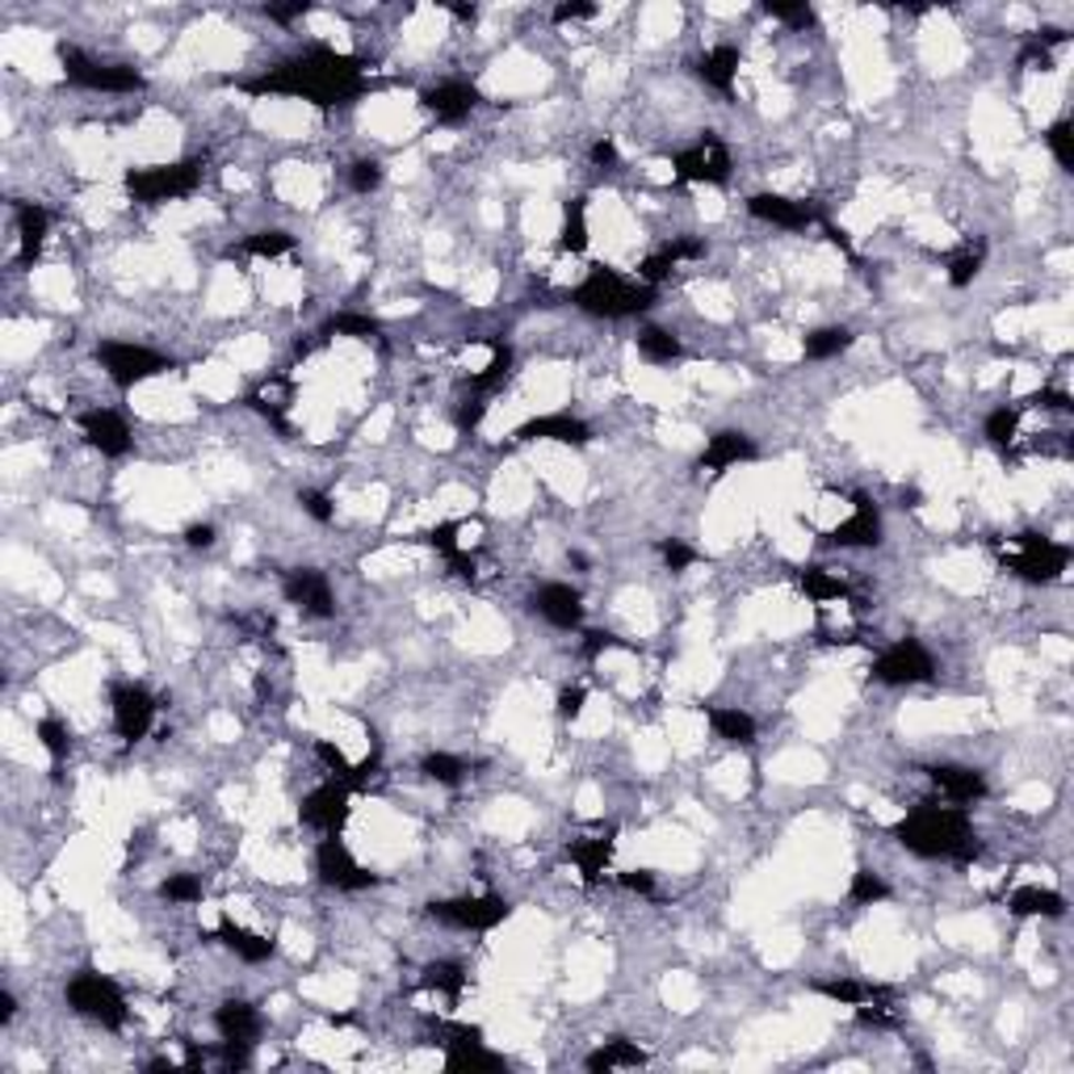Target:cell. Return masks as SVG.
I'll return each mask as SVG.
<instances>
[{
    "label": "cell",
    "instance_id": "1",
    "mask_svg": "<svg viewBox=\"0 0 1074 1074\" xmlns=\"http://www.w3.org/2000/svg\"><path fill=\"white\" fill-rule=\"evenodd\" d=\"M248 92H286V97H303L319 110L332 106H349L361 89H365V67L353 55H340L332 46H311L303 55H294L286 64H277L265 72L261 80L244 85Z\"/></svg>",
    "mask_w": 1074,
    "mask_h": 1074
},
{
    "label": "cell",
    "instance_id": "2",
    "mask_svg": "<svg viewBox=\"0 0 1074 1074\" xmlns=\"http://www.w3.org/2000/svg\"><path fill=\"white\" fill-rule=\"evenodd\" d=\"M895 840L923 861H962L965 865L983 852L965 806L953 802H919L907 819H898Z\"/></svg>",
    "mask_w": 1074,
    "mask_h": 1074
},
{
    "label": "cell",
    "instance_id": "3",
    "mask_svg": "<svg viewBox=\"0 0 1074 1074\" xmlns=\"http://www.w3.org/2000/svg\"><path fill=\"white\" fill-rule=\"evenodd\" d=\"M571 303L583 315H596V319H629V315H643L655 303V291L638 277H626L617 268L596 265L580 286L571 291Z\"/></svg>",
    "mask_w": 1074,
    "mask_h": 1074
},
{
    "label": "cell",
    "instance_id": "4",
    "mask_svg": "<svg viewBox=\"0 0 1074 1074\" xmlns=\"http://www.w3.org/2000/svg\"><path fill=\"white\" fill-rule=\"evenodd\" d=\"M64 999L76 1016H85V1020L101 1024V1029H122L127 1024V995H122V986L113 983V978H106V974H97V969L76 974L67 983Z\"/></svg>",
    "mask_w": 1074,
    "mask_h": 1074
},
{
    "label": "cell",
    "instance_id": "5",
    "mask_svg": "<svg viewBox=\"0 0 1074 1074\" xmlns=\"http://www.w3.org/2000/svg\"><path fill=\"white\" fill-rule=\"evenodd\" d=\"M201 185V160H177V164H152V168H131L127 173V194L139 206H160V201L189 198Z\"/></svg>",
    "mask_w": 1074,
    "mask_h": 1074
},
{
    "label": "cell",
    "instance_id": "6",
    "mask_svg": "<svg viewBox=\"0 0 1074 1074\" xmlns=\"http://www.w3.org/2000/svg\"><path fill=\"white\" fill-rule=\"evenodd\" d=\"M999 555H1004V567L1011 576H1020V580L1029 583H1053L1066 571V562H1071V550L1062 541L1041 534L1011 537L1007 546H999Z\"/></svg>",
    "mask_w": 1074,
    "mask_h": 1074
},
{
    "label": "cell",
    "instance_id": "7",
    "mask_svg": "<svg viewBox=\"0 0 1074 1074\" xmlns=\"http://www.w3.org/2000/svg\"><path fill=\"white\" fill-rule=\"evenodd\" d=\"M97 361L110 374L113 386H122V391L139 386V382L147 379H160L164 370H173V361L164 358V353L147 349V344H131V340H101L97 344Z\"/></svg>",
    "mask_w": 1074,
    "mask_h": 1074
},
{
    "label": "cell",
    "instance_id": "8",
    "mask_svg": "<svg viewBox=\"0 0 1074 1074\" xmlns=\"http://www.w3.org/2000/svg\"><path fill=\"white\" fill-rule=\"evenodd\" d=\"M59 64H64V76L72 85L92 92H139L147 89L143 72H134L127 64H101V59H89L85 51L76 46H59Z\"/></svg>",
    "mask_w": 1074,
    "mask_h": 1074
},
{
    "label": "cell",
    "instance_id": "9",
    "mask_svg": "<svg viewBox=\"0 0 1074 1074\" xmlns=\"http://www.w3.org/2000/svg\"><path fill=\"white\" fill-rule=\"evenodd\" d=\"M428 916L446 928H462V932H492L513 916V902L500 895L441 898V902H428Z\"/></svg>",
    "mask_w": 1074,
    "mask_h": 1074
},
{
    "label": "cell",
    "instance_id": "10",
    "mask_svg": "<svg viewBox=\"0 0 1074 1074\" xmlns=\"http://www.w3.org/2000/svg\"><path fill=\"white\" fill-rule=\"evenodd\" d=\"M936 676V659L919 638H902L895 647H886L873 659V680L890 684V689H907V684H923Z\"/></svg>",
    "mask_w": 1074,
    "mask_h": 1074
},
{
    "label": "cell",
    "instance_id": "11",
    "mask_svg": "<svg viewBox=\"0 0 1074 1074\" xmlns=\"http://www.w3.org/2000/svg\"><path fill=\"white\" fill-rule=\"evenodd\" d=\"M671 168H676V177L689 180V185H726L731 180V152H726V143L714 131H705L693 147L676 152Z\"/></svg>",
    "mask_w": 1074,
    "mask_h": 1074
},
{
    "label": "cell",
    "instance_id": "12",
    "mask_svg": "<svg viewBox=\"0 0 1074 1074\" xmlns=\"http://www.w3.org/2000/svg\"><path fill=\"white\" fill-rule=\"evenodd\" d=\"M315 873H319L324 886H336V890H370V886H379V873L365 869L358 856L349 852V844L336 840V835H328L319 844V852H315Z\"/></svg>",
    "mask_w": 1074,
    "mask_h": 1074
},
{
    "label": "cell",
    "instance_id": "13",
    "mask_svg": "<svg viewBox=\"0 0 1074 1074\" xmlns=\"http://www.w3.org/2000/svg\"><path fill=\"white\" fill-rule=\"evenodd\" d=\"M349 793H353V785H344L340 777L328 785H319V789H311L307 798H303V806H298V819L307 823V828L324 831V835H340V828H344V819H349Z\"/></svg>",
    "mask_w": 1074,
    "mask_h": 1074
},
{
    "label": "cell",
    "instance_id": "14",
    "mask_svg": "<svg viewBox=\"0 0 1074 1074\" xmlns=\"http://www.w3.org/2000/svg\"><path fill=\"white\" fill-rule=\"evenodd\" d=\"M110 710H113V731H118V738L139 743V738L152 731L160 705L143 684H118L110 697Z\"/></svg>",
    "mask_w": 1074,
    "mask_h": 1074
},
{
    "label": "cell",
    "instance_id": "15",
    "mask_svg": "<svg viewBox=\"0 0 1074 1074\" xmlns=\"http://www.w3.org/2000/svg\"><path fill=\"white\" fill-rule=\"evenodd\" d=\"M282 592H286V601L298 604L307 617H336L332 583H328L324 571H315V567H294V571H286Z\"/></svg>",
    "mask_w": 1074,
    "mask_h": 1074
},
{
    "label": "cell",
    "instance_id": "16",
    "mask_svg": "<svg viewBox=\"0 0 1074 1074\" xmlns=\"http://www.w3.org/2000/svg\"><path fill=\"white\" fill-rule=\"evenodd\" d=\"M747 210L760 219V223L785 227V231H806V227L819 223V210L810 201L785 198V194H752Z\"/></svg>",
    "mask_w": 1074,
    "mask_h": 1074
},
{
    "label": "cell",
    "instance_id": "17",
    "mask_svg": "<svg viewBox=\"0 0 1074 1074\" xmlns=\"http://www.w3.org/2000/svg\"><path fill=\"white\" fill-rule=\"evenodd\" d=\"M534 613L546 617L555 629H580L583 622V596L571 583H541L534 592Z\"/></svg>",
    "mask_w": 1074,
    "mask_h": 1074
},
{
    "label": "cell",
    "instance_id": "18",
    "mask_svg": "<svg viewBox=\"0 0 1074 1074\" xmlns=\"http://www.w3.org/2000/svg\"><path fill=\"white\" fill-rule=\"evenodd\" d=\"M80 432H85V441H89L97 453H106V458H122V453L131 449V425H127L118 412H110V407L85 412V416H80Z\"/></svg>",
    "mask_w": 1074,
    "mask_h": 1074
},
{
    "label": "cell",
    "instance_id": "19",
    "mask_svg": "<svg viewBox=\"0 0 1074 1074\" xmlns=\"http://www.w3.org/2000/svg\"><path fill=\"white\" fill-rule=\"evenodd\" d=\"M516 441H559V446H588L592 428L576 420L571 412H550V416H534L516 428Z\"/></svg>",
    "mask_w": 1074,
    "mask_h": 1074
},
{
    "label": "cell",
    "instance_id": "20",
    "mask_svg": "<svg viewBox=\"0 0 1074 1074\" xmlns=\"http://www.w3.org/2000/svg\"><path fill=\"white\" fill-rule=\"evenodd\" d=\"M420 101H425V110L432 113L437 122H462V118H470L474 106H479V89H474L470 80H441V85H432Z\"/></svg>",
    "mask_w": 1074,
    "mask_h": 1074
},
{
    "label": "cell",
    "instance_id": "21",
    "mask_svg": "<svg viewBox=\"0 0 1074 1074\" xmlns=\"http://www.w3.org/2000/svg\"><path fill=\"white\" fill-rule=\"evenodd\" d=\"M932 785L940 789V798L953 806H969L986 798V777L978 768H965V764H936L932 768Z\"/></svg>",
    "mask_w": 1074,
    "mask_h": 1074
},
{
    "label": "cell",
    "instance_id": "22",
    "mask_svg": "<svg viewBox=\"0 0 1074 1074\" xmlns=\"http://www.w3.org/2000/svg\"><path fill=\"white\" fill-rule=\"evenodd\" d=\"M752 458H756V441L747 432H738V428H726V432H714L705 441V449H701V470L722 474V470L738 467V462H752Z\"/></svg>",
    "mask_w": 1074,
    "mask_h": 1074
},
{
    "label": "cell",
    "instance_id": "23",
    "mask_svg": "<svg viewBox=\"0 0 1074 1074\" xmlns=\"http://www.w3.org/2000/svg\"><path fill=\"white\" fill-rule=\"evenodd\" d=\"M814 995H828L840 1007H890V990L873 983H856V978H814L810 983Z\"/></svg>",
    "mask_w": 1074,
    "mask_h": 1074
},
{
    "label": "cell",
    "instance_id": "24",
    "mask_svg": "<svg viewBox=\"0 0 1074 1074\" xmlns=\"http://www.w3.org/2000/svg\"><path fill=\"white\" fill-rule=\"evenodd\" d=\"M697 256H705V244L701 240H671L668 248H659V252H650L647 261H643V268H638V282H647L650 291L668 277L671 268H680L684 261H697Z\"/></svg>",
    "mask_w": 1074,
    "mask_h": 1074
},
{
    "label": "cell",
    "instance_id": "25",
    "mask_svg": "<svg viewBox=\"0 0 1074 1074\" xmlns=\"http://www.w3.org/2000/svg\"><path fill=\"white\" fill-rule=\"evenodd\" d=\"M831 541L835 546H877L881 541V516H877V508H873L865 495H856V508H852L848 520L835 525Z\"/></svg>",
    "mask_w": 1074,
    "mask_h": 1074
},
{
    "label": "cell",
    "instance_id": "26",
    "mask_svg": "<svg viewBox=\"0 0 1074 1074\" xmlns=\"http://www.w3.org/2000/svg\"><path fill=\"white\" fill-rule=\"evenodd\" d=\"M215 1029H219L223 1041H248L252 1045L261 1037V1011L248 1004V999H227L215 1011Z\"/></svg>",
    "mask_w": 1074,
    "mask_h": 1074
},
{
    "label": "cell",
    "instance_id": "27",
    "mask_svg": "<svg viewBox=\"0 0 1074 1074\" xmlns=\"http://www.w3.org/2000/svg\"><path fill=\"white\" fill-rule=\"evenodd\" d=\"M46 227H51V215H46L43 206H34V201L18 206V261L22 265H34V256L43 252Z\"/></svg>",
    "mask_w": 1074,
    "mask_h": 1074
},
{
    "label": "cell",
    "instance_id": "28",
    "mask_svg": "<svg viewBox=\"0 0 1074 1074\" xmlns=\"http://www.w3.org/2000/svg\"><path fill=\"white\" fill-rule=\"evenodd\" d=\"M583 1066L596 1074H609V1071H634V1066H647V1050H638L634 1041H626V1037H613V1041H604L601 1050H592L588 1057H583Z\"/></svg>",
    "mask_w": 1074,
    "mask_h": 1074
},
{
    "label": "cell",
    "instance_id": "29",
    "mask_svg": "<svg viewBox=\"0 0 1074 1074\" xmlns=\"http://www.w3.org/2000/svg\"><path fill=\"white\" fill-rule=\"evenodd\" d=\"M219 940H223L227 949L240 957V962H268L273 953H277V944L268 936H261V932H252V928H240V923H231V919H223L219 923Z\"/></svg>",
    "mask_w": 1074,
    "mask_h": 1074
},
{
    "label": "cell",
    "instance_id": "30",
    "mask_svg": "<svg viewBox=\"0 0 1074 1074\" xmlns=\"http://www.w3.org/2000/svg\"><path fill=\"white\" fill-rule=\"evenodd\" d=\"M697 76L710 85V89L717 92H731L735 89V76H738V51L735 46H710L701 59H697Z\"/></svg>",
    "mask_w": 1074,
    "mask_h": 1074
},
{
    "label": "cell",
    "instance_id": "31",
    "mask_svg": "<svg viewBox=\"0 0 1074 1074\" xmlns=\"http://www.w3.org/2000/svg\"><path fill=\"white\" fill-rule=\"evenodd\" d=\"M609 861H613V835H588V840H576V844H571V865L583 873L588 886L601 881V873L609 869Z\"/></svg>",
    "mask_w": 1074,
    "mask_h": 1074
},
{
    "label": "cell",
    "instance_id": "32",
    "mask_svg": "<svg viewBox=\"0 0 1074 1074\" xmlns=\"http://www.w3.org/2000/svg\"><path fill=\"white\" fill-rule=\"evenodd\" d=\"M1007 907L1016 916H1041V919L1066 916V898L1057 895V890H1045V886H1020V890H1011Z\"/></svg>",
    "mask_w": 1074,
    "mask_h": 1074
},
{
    "label": "cell",
    "instance_id": "33",
    "mask_svg": "<svg viewBox=\"0 0 1074 1074\" xmlns=\"http://www.w3.org/2000/svg\"><path fill=\"white\" fill-rule=\"evenodd\" d=\"M705 717H710L717 738H726L735 747H752L756 743V717L735 710V705H714V710H705Z\"/></svg>",
    "mask_w": 1074,
    "mask_h": 1074
},
{
    "label": "cell",
    "instance_id": "34",
    "mask_svg": "<svg viewBox=\"0 0 1074 1074\" xmlns=\"http://www.w3.org/2000/svg\"><path fill=\"white\" fill-rule=\"evenodd\" d=\"M852 328H844V324H828V328H814V332L802 340V353L810 361H831L840 358V353H848L852 349Z\"/></svg>",
    "mask_w": 1074,
    "mask_h": 1074
},
{
    "label": "cell",
    "instance_id": "35",
    "mask_svg": "<svg viewBox=\"0 0 1074 1074\" xmlns=\"http://www.w3.org/2000/svg\"><path fill=\"white\" fill-rule=\"evenodd\" d=\"M504 1057L492 1050H483V1041L474 1045H449L446 1050V1071H500Z\"/></svg>",
    "mask_w": 1074,
    "mask_h": 1074
},
{
    "label": "cell",
    "instance_id": "36",
    "mask_svg": "<svg viewBox=\"0 0 1074 1074\" xmlns=\"http://www.w3.org/2000/svg\"><path fill=\"white\" fill-rule=\"evenodd\" d=\"M420 983H425L428 990H437V995H446V999H458V995L467 990V969H462L458 962H428Z\"/></svg>",
    "mask_w": 1074,
    "mask_h": 1074
},
{
    "label": "cell",
    "instance_id": "37",
    "mask_svg": "<svg viewBox=\"0 0 1074 1074\" xmlns=\"http://www.w3.org/2000/svg\"><path fill=\"white\" fill-rule=\"evenodd\" d=\"M294 248V235L291 231H282V227H268V231H252L244 244H240V252L244 256H261V261H273V256H286Z\"/></svg>",
    "mask_w": 1074,
    "mask_h": 1074
},
{
    "label": "cell",
    "instance_id": "38",
    "mask_svg": "<svg viewBox=\"0 0 1074 1074\" xmlns=\"http://www.w3.org/2000/svg\"><path fill=\"white\" fill-rule=\"evenodd\" d=\"M559 248L562 252H583L588 248V206H583V198L567 201V210H562Z\"/></svg>",
    "mask_w": 1074,
    "mask_h": 1074
},
{
    "label": "cell",
    "instance_id": "39",
    "mask_svg": "<svg viewBox=\"0 0 1074 1074\" xmlns=\"http://www.w3.org/2000/svg\"><path fill=\"white\" fill-rule=\"evenodd\" d=\"M638 353L647 361H655V365H668V361L680 358V340L668 328H643L638 332Z\"/></svg>",
    "mask_w": 1074,
    "mask_h": 1074
},
{
    "label": "cell",
    "instance_id": "40",
    "mask_svg": "<svg viewBox=\"0 0 1074 1074\" xmlns=\"http://www.w3.org/2000/svg\"><path fill=\"white\" fill-rule=\"evenodd\" d=\"M798 583H802L806 596H810V601H819V604L840 601V596H844V580H840V576H831L828 567H806Z\"/></svg>",
    "mask_w": 1074,
    "mask_h": 1074
},
{
    "label": "cell",
    "instance_id": "41",
    "mask_svg": "<svg viewBox=\"0 0 1074 1074\" xmlns=\"http://www.w3.org/2000/svg\"><path fill=\"white\" fill-rule=\"evenodd\" d=\"M848 898H852V902H861V907H873V902H886V898H890V886H886V877H881V873L856 869V873H852Z\"/></svg>",
    "mask_w": 1074,
    "mask_h": 1074
},
{
    "label": "cell",
    "instance_id": "42",
    "mask_svg": "<svg viewBox=\"0 0 1074 1074\" xmlns=\"http://www.w3.org/2000/svg\"><path fill=\"white\" fill-rule=\"evenodd\" d=\"M420 768H425L428 781L449 785V789H453V785H462V777H467V764L458 760V756H449V752H428Z\"/></svg>",
    "mask_w": 1074,
    "mask_h": 1074
},
{
    "label": "cell",
    "instance_id": "43",
    "mask_svg": "<svg viewBox=\"0 0 1074 1074\" xmlns=\"http://www.w3.org/2000/svg\"><path fill=\"white\" fill-rule=\"evenodd\" d=\"M492 353H495L492 365H487L483 374H474V379H470V386H474V391H495L500 382L513 374V349H508L504 340H492Z\"/></svg>",
    "mask_w": 1074,
    "mask_h": 1074
},
{
    "label": "cell",
    "instance_id": "44",
    "mask_svg": "<svg viewBox=\"0 0 1074 1074\" xmlns=\"http://www.w3.org/2000/svg\"><path fill=\"white\" fill-rule=\"evenodd\" d=\"M1016 437H1020V412H1016V407H999V412L986 416V441H990V446L1004 449V446H1011Z\"/></svg>",
    "mask_w": 1074,
    "mask_h": 1074
},
{
    "label": "cell",
    "instance_id": "45",
    "mask_svg": "<svg viewBox=\"0 0 1074 1074\" xmlns=\"http://www.w3.org/2000/svg\"><path fill=\"white\" fill-rule=\"evenodd\" d=\"M34 735H39V743H43V752L51 756V760L59 764L72 752V735H67V726L59 722V717H43L39 726H34Z\"/></svg>",
    "mask_w": 1074,
    "mask_h": 1074
},
{
    "label": "cell",
    "instance_id": "46",
    "mask_svg": "<svg viewBox=\"0 0 1074 1074\" xmlns=\"http://www.w3.org/2000/svg\"><path fill=\"white\" fill-rule=\"evenodd\" d=\"M328 332L336 336H353V340H374V336L382 332V324L374 319V315H358V311H340L328 324Z\"/></svg>",
    "mask_w": 1074,
    "mask_h": 1074
},
{
    "label": "cell",
    "instance_id": "47",
    "mask_svg": "<svg viewBox=\"0 0 1074 1074\" xmlns=\"http://www.w3.org/2000/svg\"><path fill=\"white\" fill-rule=\"evenodd\" d=\"M1045 143H1050L1057 168H1066V173H1071V168H1074V134H1071V122H1066V118H1057L1050 131H1045Z\"/></svg>",
    "mask_w": 1074,
    "mask_h": 1074
},
{
    "label": "cell",
    "instance_id": "48",
    "mask_svg": "<svg viewBox=\"0 0 1074 1074\" xmlns=\"http://www.w3.org/2000/svg\"><path fill=\"white\" fill-rule=\"evenodd\" d=\"M978 273H983V248H965V252H957V256L949 261V282H953L957 291H965Z\"/></svg>",
    "mask_w": 1074,
    "mask_h": 1074
},
{
    "label": "cell",
    "instance_id": "49",
    "mask_svg": "<svg viewBox=\"0 0 1074 1074\" xmlns=\"http://www.w3.org/2000/svg\"><path fill=\"white\" fill-rule=\"evenodd\" d=\"M160 898H164V902H198L201 881L198 877H189V873H173V877L160 881Z\"/></svg>",
    "mask_w": 1074,
    "mask_h": 1074
},
{
    "label": "cell",
    "instance_id": "50",
    "mask_svg": "<svg viewBox=\"0 0 1074 1074\" xmlns=\"http://www.w3.org/2000/svg\"><path fill=\"white\" fill-rule=\"evenodd\" d=\"M382 177H386V168H382L379 160H353L349 164V185L358 189V194H374L382 185Z\"/></svg>",
    "mask_w": 1074,
    "mask_h": 1074
},
{
    "label": "cell",
    "instance_id": "51",
    "mask_svg": "<svg viewBox=\"0 0 1074 1074\" xmlns=\"http://www.w3.org/2000/svg\"><path fill=\"white\" fill-rule=\"evenodd\" d=\"M764 13H768V18H777V22H785V25H793V30L814 25V9H810L806 0H798V4H764Z\"/></svg>",
    "mask_w": 1074,
    "mask_h": 1074
},
{
    "label": "cell",
    "instance_id": "52",
    "mask_svg": "<svg viewBox=\"0 0 1074 1074\" xmlns=\"http://www.w3.org/2000/svg\"><path fill=\"white\" fill-rule=\"evenodd\" d=\"M659 555H664L668 571H676V576H684V571H689V567L697 562V550H693V546H684L680 537H668V541H659Z\"/></svg>",
    "mask_w": 1074,
    "mask_h": 1074
},
{
    "label": "cell",
    "instance_id": "53",
    "mask_svg": "<svg viewBox=\"0 0 1074 1074\" xmlns=\"http://www.w3.org/2000/svg\"><path fill=\"white\" fill-rule=\"evenodd\" d=\"M315 756L328 764V772H336V777H340L344 785H353V764H349V756H344V752H340L336 743L319 738V743H315Z\"/></svg>",
    "mask_w": 1074,
    "mask_h": 1074
},
{
    "label": "cell",
    "instance_id": "54",
    "mask_svg": "<svg viewBox=\"0 0 1074 1074\" xmlns=\"http://www.w3.org/2000/svg\"><path fill=\"white\" fill-rule=\"evenodd\" d=\"M298 504H303V513L311 516V520H319V525H328V520L336 516L332 495L319 492V487H303V492H298Z\"/></svg>",
    "mask_w": 1074,
    "mask_h": 1074
},
{
    "label": "cell",
    "instance_id": "55",
    "mask_svg": "<svg viewBox=\"0 0 1074 1074\" xmlns=\"http://www.w3.org/2000/svg\"><path fill=\"white\" fill-rule=\"evenodd\" d=\"M583 705H588V693H583L580 684L559 693V717H567V722H576V717L583 714Z\"/></svg>",
    "mask_w": 1074,
    "mask_h": 1074
},
{
    "label": "cell",
    "instance_id": "56",
    "mask_svg": "<svg viewBox=\"0 0 1074 1074\" xmlns=\"http://www.w3.org/2000/svg\"><path fill=\"white\" fill-rule=\"evenodd\" d=\"M609 647H626L629 650V643H622L617 634H604V629H596V634H588V643H583V655L588 659H596L601 650H609Z\"/></svg>",
    "mask_w": 1074,
    "mask_h": 1074
},
{
    "label": "cell",
    "instance_id": "57",
    "mask_svg": "<svg viewBox=\"0 0 1074 1074\" xmlns=\"http://www.w3.org/2000/svg\"><path fill=\"white\" fill-rule=\"evenodd\" d=\"M626 890H634V895H650L655 890V873H647V869H629V873H622L617 877Z\"/></svg>",
    "mask_w": 1074,
    "mask_h": 1074
},
{
    "label": "cell",
    "instance_id": "58",
    "mask_svg": "<svg viewBox=\"0 0 1074 1074\" xmlns=\"http://www.w3.org/2000/svg\"><path fill=\"white\" fill-rule=\"evenodd\" d=\"M265 13L273 18V22H294V18L311 13V4H307V0H294V4H268Z\"/></svg>",
    "mask_w": 1074,
    "mask_h": 1074
},
{
    "label": "cell",
    "instance_id": "59",
    "mask_svg": "<svg viewBox=\"0 0 1074 1074\" xmlns=\"http://www.w3.org/2000/svg\"><path fill=\"white\" fill-rule=\"evenodd\" d=\"M596 18V4H559L555 9V22H588Z\"/></svg>",
    "mask_w": 1074,
    "mask_h": 1074
},
{
    "label": "cell",
    "instance_id": "60",
    "mask_svg": "<svg viewBox=\"0 0 1074 1074\" xmlns=\"http://www.w3.org/2000/svg\"><path fill=\"white\" fill-rule=\"evenodd\" d=\"M185 546L210 550V546H215V525H189V529H185Z\"/></svg>",
    "mask_w": 1074,
    "mask_h": 1074
},
{
    "label": "cell",
    "instance_id": "61",
    "mask_svg": "<svg viewBox=\"0 0 1074 1074\" xmlns=\"http://www.w3.org/2000/svg\"><path fill=\"white\" fill-rule=\"evenodd\" d=\"M1029 403H1041V407H1050V412H1071V395H1066V391H1041V395H1032Z\"/></svg>",
    "mask_w": 1074,
    "mask_h": 1074
},
{
    "label": "cell",
    "instance_id": "62",
    "mask_svg": "<svg viewBox=\"0 0 1074 1074\" xmlns=\"http://www.w3.org/2000/svg\"><path fill=\"white\" fill-rule=\"evenodd\" d=\"M592 164H601V168L617 164V147H613V139H601V143H592Z\"/></svg>",
    "mask_w": 1074,
    "mask_h": 1074
},
{
    "label": "cell",
    "instance_id": "63",
    "mask_svg": "<svg viewBox=\"0 0 1074 1074\" xmlns=\"http://www.w3.org/2000/svg\"><path fill=\"white\" fill-rule=\"evenodd\" d=\"M483 412H487V403H483V399H474V407L467 403V407L458 412V425H462V428H474L479 420H483Z\"/></svg>",
    "mask_w": 1074,
    "mask_h": 1074
},
{
    "label": "cell",
    "instance_id": "64",
    "mask_svg": "<svg viewBox=\"0 0 1074 1074\" xmlns=\"http://www.w3.org/2000/svg\"><path fill=\"white\" fill-rule=\"evenodd\" d=\"M13 1016H18V999L9 990H0V1024H9Z\"/></svg>",
    "mask_w": 1074,
    "mask_h": 1074
}]
</instances>
